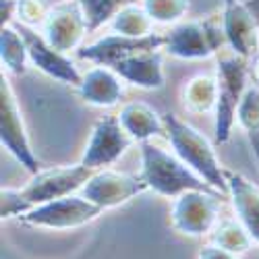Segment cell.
<instances>
[{"instance_id": "1", "label": "cell", "mask_w": 259, "mask_h": 259, "mask_svg": "<svg viewBox=\"0 0 259 259\" xmlns=\"http://www.w3.org/2000/svg\"><path fill=\"white\" fill-rule=\"evenodd\" d=\"M164 126L166 139L175 152L195 175H199L213 191L228 197V183H226V168H222L218 156H215L213 145L207 141L203 133H199L195 126H191L177 114L166 112Z\"/></svg>"}, {"instance_id": "2", "label": "cell", "mask_w": 259, "mask_h": 259, "mask_svg": "<svg viewBox=\"0 0 259 259\" xmlns=\"http://www.w3.org/2000/svg\"><path fill=\"white\" fill-rule=\"evenodd\" d=\"M215 83L218 102L213 110V139L222 145L232 135L241 104L249 90V60L224 48L215 60Z\"/></svg>"}, {"instance_id": "3", "label": "cell", "mask_w": 259, "mask_h": 259, "mask_svg": "<svg viewBox=\"0 0 259 259\" xmlns=\"http://www.w3.org/2000/svg\"><path fill=\"white\" fill-rule=\"evenodd\" d=\"M141 172L139 177L149 191L162 197L175 199L187 191L211 189L199 175H195L177 154L166 152L154 141L141 143Z\"/></svg>"}, {"instance_id": "4", "label": "cell", "mask_w": 259, "mask_h": 259, "mask_svg": "<svg viewBox=\"0 0 259 259\" xmlns=\"http://www.w3.org/2000/svg\"><path fill=\"white\" fill-rule=\"evenodd\" d=\"M226 48V39L220 23L191 19L170 25L164 33V54L179 60H205L218 56Z\"/></svg>"}, {"instance_id": "5", "label": "cell", "mask_w": 259, "mask_h": 259, "mask_svg": "<svg viewBox=\"0 0 259 259\" xmlns=\"http://www.w3.org/2000/svg\"><path fill=\"white\" fill-rule=\"evenodd\" d=\"M222 197L213 189H195L172 199L170 222L185 236H209L220 222Z\"/></svg>"}, {"instance_id": "6", "label": "cell", "mask_w": 259, "mask_h": 259, "mask_svg": "<svg viewBox=\"0 0 259 259\" xmlns=\"http://www.w3.org/2000/svg\"><path fill=\"white\" fill-rule=\"evenodd\" d=\"M0 143L31 177L39 172V160L31 147L13 85L5 73L0 75Z\"/></svg>"}, {"instance_id": "7", "label": "cell", "mask_w": 259, "mask_h": 259, "mask_svg": "<svg viewBox=\"0 0 259 259\" xmlns=\"http://www.w3.org/2000/svg\"><path fill=\"white\" fill-rule=\"evenodd\" d=\"M96 170L79 164L73 166H58V168H50V170H39L37 175H33V179L19 189V195L23 197V201L27 203L29 209L48 203L54 199H62L75 195L77 191H81L92 179Z\"/></svg>"}, {"instance_id": "8", "label": "cell", "mask_w": 259, "mask_h": 259, "mask_svg": "<svg viewBox=\"0 0 259 259\" xmlns=\"http://www.w3.org/2000/svg\"><path fill=\"white\" fill-rule=\"evenodd\" d=\"M102 207L85 199L83 195H69L62 199H54L48 203H41L27 213L21 215V222L29 226H39V228H52V230H69V228H79L94 222L98 215H102Z\"/></svg>"}, {"instance_id": "9", "label": "cell", "mask_w": 259, "mask_h": 259, "mask_svg": "<svg viewBox=\"0 0 259 259\" xmlns=\"http://www.w3.org/2000/svg\"><path fill=\"white\" fill-rule=\"evenodd\" d=\"M39 31L56 50L67 54L77 52L83 46L85 37L92 33L85 13L77 0H60L50 7Z\"/></svg>"}, {"instance_id": "10", "label": "cell", "mask_w": 259, "mask_h": 259, "mask_svg": "<svg viewBox=\"0 0 259 259\" xmlns=\"http://www.w3.org/2000/svg\"><path fill=\"white\" fill-rule=\"evenodd\" d=\"M13 25L25 37L31 67H35L39 73H44L46 77H50V79H54L58 83L79 88V83L83 79V73L77 69V64L71 58V54L56 50L50 41L41 35L39 29L21 25V23H13Z\"/></svg>"}, {"instance_id": "11", "label": "cell", "mask_w": 259, "mask_h": 259, "mask_svg": "<svg viewBox=\"0 0 259 259\" xmlns=\"http://www.w3.org/2000/svg\"><path fill=\"white\" fill-rule=\"evenodd\" d=\"M131 143L133 139L122 128L118 114L102 116L100 120H96L92 128L90 141L81 156V164L92 170H104L108 166H112L114 162H118L126 149L131 147Z\"/></svg>"}, {"instance_id": "12", "label": "cell", "mask_w": 259, "mask_h": 259, "mask_svg": "<svg viewBox=\"0 0 259 259\" xmlns=\"http://www.w3.org/2000/svg\"><path fill=\"white\" fill-rule=\"evenodd\" d=\"M164 48V33H149L143 37H128L120 33H108L102 35L90 44H83L75 54L81 60H88L92 64H102V67H114L120 60L149 50H162Z\"/></svg>"}, {"instance_id": "13", "label": "cell", "mask_w": 259, "mask_h": 259, "mask_svg": "<svg viewBox=\"0 0 259 259\" xmlns=\"http://www.w3.org/2000/svg\"><path fill=\"white\" fill-rule=\"evenodd\" d=\"M220 25L230 52L249 62L259 56V23L245 0H222Z\"/></svg>"}, {"instance_id": "14", "label": "cell", "mask_w": 259, "mask_h": 259, "mask_svg": "<svg viewBox=\"0 0 259 259\" xmlns=\"http://www.w3.org/2000/svg\"><path fill=\"white\" fill-rule=\"evenodd\" d=\"M149 191L147 185L137 175H124L116 170H96L92 179L79 191L85 199H90L102 209H112L126 201L135 199L141 193Z\"/></svg>"}, {"instance_id": "15", "label": "cell", "mask_w": 259, "mask_h": 259, "mask_svg": "<svg viewBox=\"0 0 259 259\" xmlns=\"http://www.w3.org/2000/svg\"><path fill=\"white\" fill-rule=\"evenodd\" d=\"M124 83H131L139 90L158 92L166 85L164 50H149L133 54L112 67Z\"/></svg>"}, {"instance_id": "16", "label": "cell", "mask_w": 259, "mask_h": 259, "mask_svg": "<svg viewBox=\"0 0 259 259\" xmlns=\"http://www.w3.org/2000/svg\"><path fill=\"white\" fill-rule=\"evenodd\" d=\"M77 92L85 104L96 108H112L124 96V81L114 69L96 64L88 73H83Z\"/></svg>"}, {"instance_id": "17", "label": "cell", "mask_w": 259, "mask_h": 259, "mask_svg": "<svg viewBox=\"0 0 259 259\" xmlns=\"http://www.w3.org/2000/svg\"><path fill=\"white\" fill-rule=\"evenodd\" d=\"M228 197L236 211V218L247 228L251 239L259 245V187L239 172L226 168Z\"/></svg>"}, {"instance_id": "18", "label": "cell", "mask_w": 259, "mask_h": 259, "mask_svg": "<svg viewBox=\"0 0 259 259\" xmlns=\"http://www.w3.org/2000/svg\"><path fill=\"white\" fill-rule=\"evenodd\" d=\"M120 124L133 141H152L156 135L166 133L164 116H160L149 104L145 102H128L118 112Z\"/></svg>"}, {"instance_id": "19", "label": "cell", "mask_w": 259, "mask_h": 259, "mask_svg": "<svg viewBox=\"0 0 259 259\" xmlns=\"http://www.w3.org/2000/svg\"><path fill=\"white\" fill-rule=\"evenodd\" d=\"M0 62L11 75H25L29 69V50L25 37L15 25H5L0 29Z\"/></svg>"}, {"instance_id": "20", "label": "cell", "mask_w": 259, "mask_h": 259, "mask_svg": "<svg viewBox=\"0 0 259 259\" xmlns=\"http://www.w3.org/2000/svg\"><path fill=\"white\" fill-rule=\"evenodd\" d=\"M185 108L193 114H213L215 102H218V83L211 75L193 77L183 90Z\"/></svg>"}, {"instance_id": "21", "label": "cell", "mask_w": 259, "mask_h": 259, "mask_svg": "<svg viewBox=\"0 0 259 259\" xmlns=\"http://www.w3.org/2000/svg\"><path fill=\"white\" fill-rule=\"evenodd\" d=\"M209 241L215 247H222L226 251H232L236 255H243L253 247V239L247 232V228L241 224V220L236 218H226L215 224V228L209 232Z\"/></svg>"}, {"instance_id": "22", "label": "cell", "mask_w": 259, "mask_h": 259, "mask_svg": "<svg viewBox=\"0 0 259 259\" xmlns=\"http://www.w3.org/2000/svg\"><path fill=\"white\" fill-rule=\"evenodd\" d=\"M108 27H110L112 33H120V35H128V37H143V35L154 33V21L147 17L141 3H133V5L124 7L110 21Z\"/></svg>"}, {"instance_id": "23", "label": "cell", "mask_w": 259, "mask_h": 259, "mask_svg": "<svg viewBox=\"0 0 259 259\" xmlns=\"http://www.w3.org/2000/svg\"><path fill=\"white\" fill-rule=\"evenodd\" d=\"M236 124L247 135L255 160L259 164V85H249L245 100L241 104L239 116H236Z\"/></svg>"}, {"instance_id": "24", "label": "cell", "mask_w": 259, "mask_h": 259, "mask_svg": "<svg viewBox=\"0 0 259 259\" xmlns=\"http://www.w3.org/2000/svg\"><path fill=\"white\" fill-rule=\"evenodd\" d=\"M81 5L85 19H88L90 31H98L104 25H110V21L128 5L139 3V0H77Z\"/></svg>"}, {"instance_id": "25", "label": "cell", "mask_w": 259, "mask_h": 259, "mask_svg": "<svg viewBox=\"0 0 259 259\" xmlns=\"http://www.w3.org/2000/svg\"><path fill=\"white\" fill-rule=\"evenodd\" d=\"M154 25H177L189 13V0H139Z\"/></svg>"}, {"instance_id": "26", "label": "cell", "mask_w": 259, "mask_h": 259, "mask_svg": "<svg viewBox=\"0 0 259 259\" xmlns=\"http://www.w3.org/2000/svg\"><path fill=\"white\" fill-rule=\"evenodd\" d=\"M50 7H46L44 0H17V21L15 23L27 25L33 29H41L48 17Z\"/></svg>"}, {"instance_id": "27", "label": "cell", "mask_w": 259, "mask_h": 259, "mask_svg": "<svg viewBox=\"0 0 259 259\" xmlns=\"http://www.w3.org/2000/svg\"><path fill=\"white\" fill-rule=\"evenodd\" d=\"M197 259H241V255H236V253H232V251H226V249H222V247H215V245L209 243L207 247H203V249L199 251Z\"/></svg>"}, {"instance_id": "28", "label": "cell", "mask_w": 259, "mask_h": 259, "mask_svg": "<svg viewBox=\"0 0 259 259\" xmlns=\"http://www.w3.org/2000/svg\"><path fill=\"white\" fill-rule=\"evenodd\" d=\"M0 17H3V27L13 25L17 21V0H0Z\"/></svg>"}, {"instance_id": "29", "label": "cell", "mask_w": 259, "mask_h": 259, "mask_svg": "<svg viewBox=\"0 0 259 259\" xmlns=\"http://www.w3.org/2000/svg\"><path fill=\"white\" fill-rule=\"evenodd\" d=\"M247 3V7H249V11L253 13V17H255V21L259 23V0H245Z\"/></svg>"}, {"instance_id": "30", "label": "cell", "mask_w": 259, "mask_h": 259, "mask_svg": "<svg viewBox=\"0 0 259 259\" xmlns=\"http://www.w3.org/2000/svg\"><path fill=\"white\" fill-rule=\"evenodd\" d=\"M253 77H255V83L259 85V56L253 60Z\"/></svg>"}]
</instances>
